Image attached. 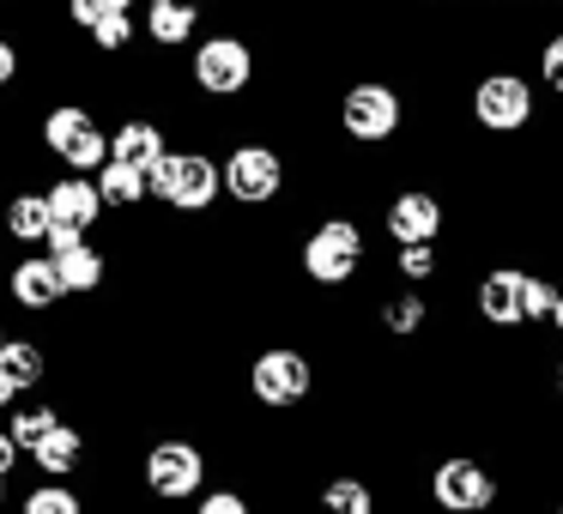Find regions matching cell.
<instances>
[{
  "label": "cell",
  "instance_id": "obj_14",
  "mask_svg": "<svg viewBox=\"0 0 563 514\" xmlns=\"http://www.w3.org/2000/svg\"><path fill=\"white\" fill-rule=\"evenodd\" d=\"M164 152H170V146H164V127L146 122V115H128V122L110 134V158L134 164V170H146V176L164 164Z\"/></svg>",
  "mask_w": 563,
  "mask_h": 514
},
{
  "label": "cell",
  "instance_id": "obj_18",
  "mask_svg": "<svg viewBox=\"0 0 563 514\" xmlns=\"http://www.w3.org/2000/svg\"><path fill=\"white\" fill-rule=\"evenodd\" d=\"M424 321H430L424 284H400L394 297H382V333H388V339H418Z\"/></svg>",
  "mask_w": 563,
  "mask_h": 514
},
{
  "label": "cell",
  "instance_id": "obj_9",
  "mask_svg": "<svg viewBox=\"0 0 563 514\" xmlns=\"http://www.w3.org/2000/svg\"><path fill=\"white\" fill-rule=\"evenodd\" d=\"M200 484H207V454L195 448V442L170 436V442H152L146 454V490L164 502H188L200 496Z\"/></svg>",
  "mask_w": 563,
  "mask_h": 514
},
{
  "label": "cell",
  "instance_id": "obj_4",
  "mask_svg": "<svg viewBox=\"0 0 563 514\" xmlns=\"http://www.w3.org/2000/svg\"><path fill=\"white\" fill-rule=\"evenodd\" d=\"M152 194L170 212H212L224 194V158H212V152H164V164L152 170Z\"/></svg>",
  "mask_w": 563,
  "mask_h": 514
},
{
  "label": "cell",
  "instance_id": "obj_30",
  "mask_svg": "<svg viewBox=\"0 0 563 514\" xmlns=\"http://www.w3.org/2000/svg\"><path fill=\"white\" fill-rule=\"evenodd\" d=\"M533 74L545 79V91H551V98H563V31H558V37H545V43H539Z\"/></svg>",
  "mask_w": 563,
  "mask_h": 514
},
{
  "label": "cell",
  "instance_id": "obj_32",
  "mask_svg": "<svg viewBox=\"0 0 563 514\" xmlns=\"http://www.w3.org/2000/svg\"><path fill=\"white\" fill-rule=\"evenodd\" d=\"M200 514H249V496L243 490H212V496H200Z\"/></svg>",
  "mask_w": 563,
  "mask_h": 514
},
{
  "label": "cell",
  "instance_id": "obj_17",
  "mask_svg": "<svg viewBox=\"0 0 563 514\" xmlns=\"http://www.w3.org/2000/svg\"><path fill=\"white\" fill-rule=\"evenodd\" d=\"M55 267H62V284H67V297H86V291H98V284H103V272H110V260H103V248H91L86 236H79V243L55 248Z\"/></svg>",
  "mask_w": 563,
  "mask_h": 514
},
{
  "label": "cell",
  "instance_id": "obj_19",
  "mask_svg": "<svg viewBox=\"0 0 563 514\" xmlns=\"http://www.w3.org/2000/svg\"><path fill=\"white\" fill-rule=\"evenodd\" d=\"M31 460H37L49 478H67V472H79V460H86V436H79L74 424H55L49 436L31 448Z\"/></svg>",
  "mask_w": 563,
  "mask_h": 514
},
{
  "label": "cell",
  "instance_id": "obj_5",
  "mask_svg": "<svg viewBox=\"0 0 563 514\" xmlns=\"http://www.w3.org/2000/svg\"><path fill=\"white\" fill-rule=\"evenodd\" d=\"M249 393H255V405H267V412L303 405L309 393H316V364H309V351H297V345H267V351H255V364H249Z\"/></svg>",
  "mask_w": 563,
  "mask_h": 514
},
{
  "label": "cell",
  "instance_id": "obj_6",
  "mask_svg": "<svg viewBox=\"0 0 563 514\" xmlns=\"http://www.w3.org/2000/svg\"><path fill=\"white\" fill-rule=\"evenodd\" d=\"M497 490H503L497 472L485 460H473V454H442L430 466V502L442 514H485L497 509Z\"/></svg>",
  "mask_w": 563,
  "mask_h": 514
},
{
  "label": "cell",
  "instance_id": "obj_28",
  "mask_svg": "<svg viewBox=\"0 0 563 514\" xmlns=\"http://www.w3.org/2000/svg\"><path fill=\"white\" fill-rule=\"evenodd\" d=\"M55 424H62V412H55V405H37V412H13V424H7V429H13L19 448L31 454V448H37V442L55 429Z\"/></svg>",
  "mask_w": 563,
  "mask_h": 514
},
{
  "label": "cell",
  "instance_id": "obj_20",
  "mask_svg": "<svg viewBox=\"0 0 563 514\" xmlns=\"http://www.w3.org/2000/svg\"><path fill=\"white\" fill-rule=\"evenodd\" d=\"M98 188H103V200H110V212H134L140 200L152 194V176L134 170V164H122V158H110L98 170Z\"/></svg>",
  "mask_w": 563,
  "mask_h": 514
},
{
  "label": "cell",
  "instance_id": "obj_7",
  "mask_svg": "<svg viewBox=\"0 0 563 514\" xmlns=\"http://www.w3.org/2000/svg\"><path fill=\"white\" fill-rule=\"evenodd\" d=\"M188 79H195L207 98H243V91L255 86V49H249L236 31H219V37L195 43Z\"/></svg>",
  "mask_w": 563,
  "mask_h": 514
},
{
  "label": "cell",
  "instance_id": "obj_2",
  "mask_svg": "<svg viewBox=\"0 0 563 514\" xmlns=\"http://www.w3.org/2000/svg\"><path fill=\"white\" fill-rule=\"evenodd\" d=\"M303 279L321 284V291H340V284H352L357 272H364L369 260V236L357 219H345V212H333V219H321L316 231L303 236Z\"/></svg>",
  "mask_w": 563,
  "mask_h": 514
},
{
  "label": "cell",
  "instance_id": "obj_10",
  "mask_svg": "<svg viewBox=\"0 0 563 514\" xmlns=\"http://www.w3.org/2000/svg\"><path fill=\"white\" fill-rule=\"evenodd\" d=\"M473 315L490 333H521L527 327V267H485L478 272Z\"/></svg>",
  "mask_w": 563,
  "mask_h": 514
},
{
  "label": "cell",
  "instance_id": "obj_16",
  "mask_svg": "<svg viewBox=\"0 0 563 514\" xmlns=\"http://www.w3.org/2000/svg\"><path fill=\"white\" fill-rule=\"evenodd\" d=\"M200 31V7H183V0H146V37L158 49H183Z\"/></svg>",
  "mask_w": 563,
  "mask_h": 514
},
{
  "label": "cell",
  "instance_id": "obj_1",
  "mask_svg": "<svg viewBox=\"0 0 563 514\" xmlns=\"http://www.w3.org/2000/svg\"><path fill=\"white\" fill-rule=\"evenodd\" d=\"M466 110H473V127L490 139H515L533 127V110H539V91L533 79L521 74V67H485V74L473 79V98H466Z\"/></svg>",
  "mask_w": 563,
  "mask_h": 514
},
{
  "label": "cell",
  "instance_id": "obj_23",
  "mask_svg": "<svg viewBox=\"0 0 563 514\" xmlns=\"http://www.w3.org/2000/svg\"><path fill=\"white\" fill-rule=\"evenodd\" d=\"M394 272H400L406 284L442 279V243H394Z\"/></svg>",
  "mask_w": 563,
  "mask_h": 514
},
{
  "label": "cell",
  "instance_id": "obj_35",
  "mask_svg": "<svg viewBox=\"0 0 563 514\" xmlns=\"http://www.w3.org/2000/svg\"><path fill=\"white\" fill-rule=\"evenodd\" d=\"M551 388H558V400H563V357L551 364Z\"/></svg>",
  "mask_w": 563,
  "mask_h": 514
},
{
  "label": "cell",
  "instance_id": "obj_27",
  "mask_svg": "<svg viewBox=\"0 0 563 514\" xmlns=\"http://www.w3.org/2000/svg\"><path fill=\"white\" fill-rule=\"evenodd\" d=\"M91 43H98L103 55L128 49V43H134V7H122V13H103L98 25H91Z\"/></svg>",
  "mask_w": 563,
  "mask_h": 514
},
{
  "label": "cell",
  "instance_id": "obj_33",
  "mask_svg": "<svg viewBox=\"0 0 563 514\" xmlns=\"http://www.w3.org/2000/svg\"><path fill=\"white\" fill-rule=\"evenodd\" d=\"M19 454H25V448H19V436H13V429H0V478L19 466Z\"/></svg>",
  "mask_w": 563,
  "mask_h": 514
},
{
  "label": "cell",
  "instance_id": "obj_38",
  "mask_svg": "<svg viewBox=\"0 0 563 514\" xmlns=\"http://www.w3.org/2000/svg\"><path fill=\"white\" fill-rule=\"evenodd\" d=\"M0 502H7V478H0Z\"/></svg>",
  "mask_w": 563,
  "mask_h": 514
},
{
  "label": "cell",
  "instance_id": "obj_3",
  "mask_svg": "<svg viewBox=\"0 0 563 514\" xmlns=\"http://www.w3.org/2000/svg\"><path fill=\"white\" fill-rule=\"evenodd\" d=\"M406 127V91L388 79H357L340 98V134L352 146H388Z\"/></svg>",
  "mask_w": 563,
  "mask_h": 514
},
{
  "label": "cell",
  "instance_id": "obj_26",
  "mask_svg": "<svg viewBox=\"0 0 563 514\" xmlns=\"http://www.w3.org/2000/svg\"><path fill=\"white\" fill-rule=\"evenodd\" d=\"M558 297H563L558 279H545V272H527V327H545L551 309H558Z\"/></svg>",
  "mask_w": 563,
  "mask_h": 514
},
{
  "label": "cell",
  "instance_id": "obj_29",
  "mask_svg": "<svg viewBox=\"0 0 563 514\" xmlns=\"http://www.w3.org/2000/svg\"><path fill=\"white\" fill-rule=\"evenodd\" d=\"M79 509H86V502H79L67 484H43V490L25 496V514H79Z\"/></svg>",
  "mask_w": 563,
  "mask_h": 514
},
{
  "label": "cell",
  "instance_id": "obj_34",
  "mask_svg": "<svg viewBox=\"0 0 563 514\" xmlns=\"http://www.w3.org/2000/svg\"><path fill=\"white\" fill-rule=\"evenodd\" d=\"M19 79V49L13 43H0V86H13Z\"/></svg>",
  "mask_w": 563,
  "mask_h": 514
},
{
  "label": "cell",
  "instance_id": "obj_37",
  "mask_svg": "<svg viewBox=\"0 0 563 514\" xmlns=\"http://www.w3.org/2000/svg\"><path fill=\"white\" fill-rule=\"evenodd\" d=\"M183 7H207V0H183Z\"/></svg>",
  "mask_w": 563,
  "mask_h": 514
},
{
  "label": "cell",
  "instance_id": "obj_31",
  "mask_svg": "<svg viewBox=\"0 0 563 514\" xmlns=\"http://www.w3.org/2000/svg\"><path fill=\"white\" fill-rule=\"evenodd\" d=\"M122 7H134V0H67V19H74L79 31H91L103 13H122Z\"/></svg>",
  "mask_w": 563,
  "mask_h": 514
},
{
  "label": "cell",
  "instance_id": "obj_13",
  "mask_svg": "<svg viewBox=\"0 0 563 514\" xmlns=\"http://www.w3.org/2000/svg\"><path fill=\"white\" fill-rule=\"evenodd\" d=\"M49 206H55V219H67V224H98L103 212H110V200H103V188H98V176H86V170H74V176H62V182L49 188Z\"/></svg>",
  "mask_w": 563,
  "mask_h": 514
},
{
  "label": "cell",
  "instance_id": "obj_8",
  "mask_svg": "<svg viewBox=\"0 0 563 514\" xmlns=\"http://www.w3.org/2000/svg\"><path fill=\"white\" fill-rule=\"evenodd\" d=\"M224 194L236 206H273L285 194V158L261 139H243V146L224 152Z\"/></svg>",
  "mask_w": 563,
  "mask_h": 514
},
{
  "label": "cell",
  "instance_id": "obj_39",
  "mask_svg": "<svg viewBox=\"0 0 563 514\" xmlns=\"http://www.w3.org/2000/svg\"><path fill=\"white\" fill-rule=\"evenodd\" d=\"M0 345H7V339H0Z\"/></svg>",
  "mask_w": 563,
  "mask_h": 514
},
{
  "label": "cell",
  "instance_id": "obj_15",
  "mask_svg": "<svg viewBox=\"0 0 563 514\" xmlns=\"http://www.w3.org/2000/svg\"><path fill=\"white\" fill-rule=\"evenodd\" d=\"M43 376H49L43 345H31V339H7V345H0V405H13L19 393L37 388Z\"/></svg>",
  "mask_w": 563,
  "mask_h": 514
},
{
  "label": "cell",
  "instance_id": "obj_22",
  "mask_svg": "<svg viewBox=\"0 0 563 514\" xmlns=\"http://www.w3.org/2000/svg\"><path fill=\"white\" fill-rule=\"evenodd\" d=\"M321 509L328 514H376V490H369V478L340 472V478L321 484Z\"/></svg>",
  "mask_w": 563,
  "mask_h": 514
},
{
  "label": "cell",
  "instance_id": "obj_11",
  "mask_svg": "<svg viewBox=\"0 0 563 514\" xmlns=\"http://www.w3.org/2000/svg\"><path fill=\"white\" fill-rule=\"evenodd\" d=\"M382 231H388V243H442L449 206H442L437 188H400V194L382 206Z\"/></svg>",
  "mask_w": 563,
  "mask_h": 514
},
{
  "label": "cell",
  "instance_id": "obj_12",
  "mask_svg": "<svg viewBox=\"0 0 563 514\" xmlns=\"http://www.w3.org/2000/svg\"><path fill=\"white\" fill-rule=\"evenodd\" d=\"M7 291H13L19 309H55L67 297L62 284V267H55V255L43 248V255H25L13 272H7Z\"/></svg>",
  "mask_w": 563,
  "mask_h": 514
},
{
  "label": "cell",
  "instance_id": "obj_24",
  "mask_svg": "<svg viewBox=\"0 0 563 514\" xmlns=\"http://www.w3.org/2000/svg\"><path fill=\"white\" fill-rule=\"evenodd\" d=\"M86 127H91V110H86V103H55V110L43 115V146H49L55 158H62L67 139H79Z\"/></svg>",
  "mask_w": 563,
  "mask_h": 514
},
{
  "label": "cell",
  "instance_id": "obj_25",
  "mask_svg": "<svg viewBox=\"0 0 563 514\" xmlns=\"http://www.w3.org/2000/svg\"><path fill=\"white\" fill-rule=\"evenodd\" d=\"M62 164H67V170H86V176H98L103 164H110V134H103V127L91 122V127H86V134H79V139H67Z\"/></svg>",
  "mask_w": 563,
  "mask_h": 514
},
{
  "label": "cell",
  "instance_id": "obj_21",
  "mask_svg": "<svg viewBox=\"0 0 563 514\" xmlns=\"http://www.w3.org/2000/svg\"><path fill=\"white\" fill-rule=\"evenodd\" d=\"M49 224H55L49 194H13L7 200V236H13V243H43Z\"/></svg>",
  "mask_w": 563,
  "mask_h": 514
},
{
  "label": "cell",
  "instance_id": "obj_36",
  "mask_svg": "<svg viewBox=\"0 0 563 514\" xmlns=\"http://www.w3.org/2000/svg\"><path fill=\"white\" fill-rule=\"evenodd\" d=\"M551 327H558V339H563V297H558V309H551Z\"/></svg>",
  "mask_w": 563,
  "mask_h": 514
}]
</instances>
